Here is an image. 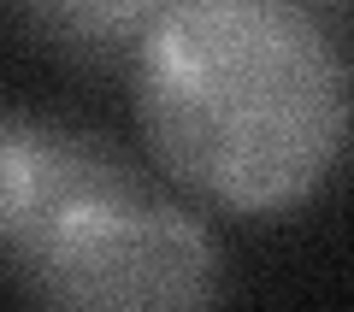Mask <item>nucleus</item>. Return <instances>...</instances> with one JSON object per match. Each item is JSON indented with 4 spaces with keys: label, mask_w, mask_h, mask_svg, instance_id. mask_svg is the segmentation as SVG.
<instances>
[{
    "label": "nucleus",
    "mask_w": 354,
    "mask_h": 312,
    "mask_svg": "<svg viewBox=\"0 0 354 312\" xmlns=\"http://www.w3.org/2000/svg\"><path fill=\"white\" fill-rule=\"evenodd\" d=\"M153 165L218 213H295L354 142V71L295 0H183L136 48Z\"/></svg>",
    "instance_id": "1"
},
{
    "label": "nucleus",
    "mask_w": 354,
    "mask_h": 312,
    "mask_svg": "<svg viewBox=\"0 0 354 312\" xmlns=\"http://www.w3.org/2000/svg\"><path fill=\"white\" fill-rule=\"evenodd\" d=\"M53 171V130L24 124V118L0 113V248H12L18 230L36 218Z\"/></svg>",
    "instance_id": "4"
},
{
    "label": "nucleus",
    "mask_w": 354,
    "mask_h": 312,
    "mask_svg": "<svg viewBox=\"0 0 354 312\" xmlns=\"http://www.w3.org/2000/svg\"><path fill=\"white\" fill-rule=\"evenodd\" d=\"M6 265L41 306H201L218 295L213 236L136 183L113 148L65 130H53L48 195Z\"/></svg>",
    "instance_id": "2"
},
{
    "label": "nucleus",
    "mask_w": 354,
    "mask_h": 312,
    "mask_svg": "<svg viewBox=\"0 0 354 312\" xmlns=\"http://www.w3.org/2000/svg\"><path fill=\"white\" fill-rule=\"evenodd\" d=\"M30 41L65 59H118L183 0H6Z\"/></svg>",
    "instance_id": "3"
}]
</instances>
